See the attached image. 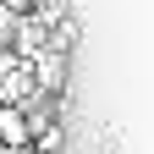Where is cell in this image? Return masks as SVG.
<instances>
[{
    "instance_id": "1",
    "label": "cell",
    "mask_w": 154,
    "mask_h": 154,
    "mask_svg": "<svg viewBox=\"0 0 154 154\" xmlns=\"http://www.w3.org/2000/svg\"><path fill=\"white\" fill-rule=\"evenodd\" d=\"M0 143H17V149L33 143V121L22 105H0Z\"/></svg>"
},
{
    "instance_id": "2",
    "label": "cell",
    "mask_w": 154,
    "mask_h": 154,
    "mask_svg": "<svg viewBox=\"0 0 154 154\" xmlns=\"http://www.w3.org/2000/svg\"><path fill=\"white\" fill-rule=\"evenodd\" d=\"M0 154H28V149H17V143H0Z\"/></svg>"
}]
</instances>
